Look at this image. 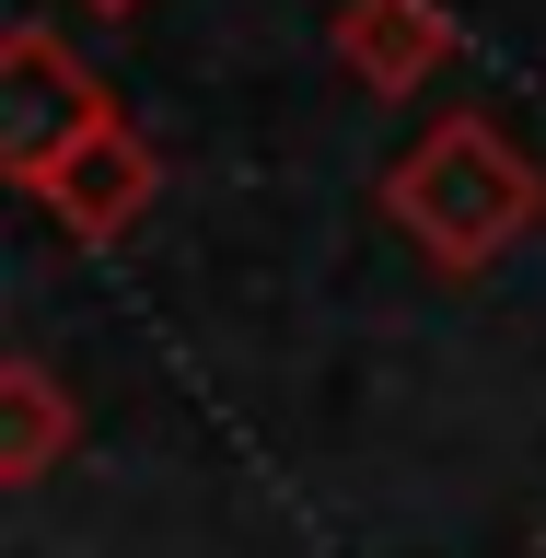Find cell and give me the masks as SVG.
<instances>
[{
    "instance_id": "obj_1",
    "label": "cell",
    "mask_w": 546,
    "mask_h": 558,
    "mask_svg": "<svg viewBox=\"0 0 546 558\" xmlns=\"http://www.w3.org/2000/svg\"><path fill=\"white\" fill-rule=\"evenodd\" d=\"M384 221L442 279H477L546 221V174H535V151H523L500 117L453 105V117H430V129L384 163Z\"/></svg>"
},
{
    "instance_id": "obj_2",
    "label": "cell",
    "mask_w": 546,
    "mask_h": 558,
    "mask_svg": "<svg viewBox=\"0 0 546 558\" xmlns=\"http://www.w3.org/2000/svg\"><path fill=\"white\" fill-rule=\"evenodd\" d=\"M105 129H117V94L94 82V59H70L47 24L0 35V174L12 186H35L47 163H70Z\"/></svg>"
},
{
    "instance_id": "obj_3",
    "label": "cell",
    "mask_w": 546,
    "mask_h": 558,
    "mask_svg": "<svg viewBox=\"0 0 546 558\" xmlns=\"http://www.w3.org/2000/svg\"><path fill=\"white\" fill-rule=\"evenodd\" d=\"M24 198L47 209L70 244H129L139 221H151V198H163V151H151L129 117H117V129H105V140H82L70 163H47Z\"/></svg>"
},
{
    "instance_id": "obj_4",
    "label": "cell",
    "mask_w": 546,
    "mask_h": 558,
    "mask_svg": "<svg viewBox=\"0 0 546 558\" xmlns=\"http://www.w3.org/2000/svg\"><path fill=\"white\" fill-rule=\"evenodd\" d=\"M326 59L361 94H418L453 59V0H338L326 12Z\"/></svg>"
},
{
    "instance_id": "obj_5",
    "label": "cell",
    "mask_w": 546,
    "mask_h": 558,
    "mask_svg": "<svg viewBox=\"0 0 546 558\" xmlns=\"http://www.w3.org/2000/svg\"><path fill=\"white\" fill-rule=\"evenodd\" d=\"M82 442V408L47 361H0V488H47L59 453Z\"/></svg>"
},
{
    "instance_id": "obj_6",
    "label": "cell",
    "mask_w": 546,
    "mask_h": 558,
    "mask_svg": "<svg viewBox=\"0 0 546 558\" xmlns=\"http://www.w3.org/2000/svg\"><path fill=\"white\" fill-rule=\"evenodd\" d=\"M94 12H105V24H129V12H151V0H94Z\"/></svg>"
}]
</instances>
